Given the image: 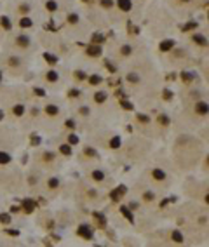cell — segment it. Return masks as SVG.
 <instances>
[{
    "label": "cell",
    "mask_w": 209,
    "mask_h": 247,
    "mask_svg": "<svg viewBox=\"0 0 209 247\" xmlns=\"http://www.w3.org/2000/svg\"><path fill=\"white\" fill-rule=\"evenodd\" d=\"M2 68L5 71H11V73H21L23 70L26 68V61L23 54L18 52H5L4 61H2Z\"/></svg>",
    "instance_id": "obj_1"
},
{
    "label": "cell",
    "mask_w": 209,
    "mask_h": 247,
    "mask_svg": "<svg viewBox=\"0 0 209 247\" xmlns=\"http://www.w3.org/2000/svg\"><path fill=\"white\" fill-rule=\"evenodd\" d=\"M12 45H14V51H12V52L23 54V52H26V51H30V49H31V45H33V38H31L28 33H25V31H19L18 35L12 37ZM23 56H25V54H23Z\"/></svg>",
    "instance_id": "obj_2"
},
{
    "label": "cell",
    "mask_w": 209,
    "mask_h": 247,
    "mask_svg": "<svg viewBox=\"0 0 209 247\" xmlns=\"http://www.w3.org/2000/svg\"><path fill=\"white\" fill-rule=\"evenodd\" d=\"M148 178H150V181H152V183L161 184V186H162V184H167V181H169V174L162 167H159V165L150 169Z\"/></svg>",
    "instance_id": "obj_3"
},
{
    "label": "cell",
    "mask_w": 209,
    "mask_h": 247,
    "mask_svg": "<svg viewBox=\"0 0 209 247\" xmlns=\"http://www.w3.org/2000/svg\"><path fill=\"white\" fill-rule=\"evenodd\" d=\"M136 52V47L133 42H124V44L119 45V49H117V54H119V58H122V59H129V58H133V54Z\"/></svg>",
    "instance_id": "obj_4"
},
{
    "label": "cell",
    "mask_w": 209,
    "mask_h": 247,
    "mask_svg": "<svg viewBox=\"0 0 209 247\" xmlns=\"http://www.w3.org/2000/svg\"><path fill=\"white\" fill-rule=\"evenodd\" d=\"M16 12H18V18H31V12H33V5L28 0H21L18 5H16Z\"/></svg>",
    "instance_id": "obj_5"
},
{
    "label": "cell",
    "mask_w": 209,
    "mask_h": 247,
    "mask_svg": "<svg viewBox=\"0 0 209 247\" xmlns=\"http://www.w3.org/2000/svg\"><path fill=\"white\" fill-rule=\"evenodd\" d=\"M44 79H45V82H47V84H58L61 80V75H59V71H58V70L49 68V70L44 73Z\"/></svg>",
    "instance_id": "obj_6"
},
{
    "label": "cell",
    "mask_w": 209,
    "mask_h": 247,
    "mask_svg": "<svg viewBox=\"0 0 209 247\" xmlns=\"http://www.w3.org/2000/svg\"><path fill=\"white\" fill-rule=\"evenodd\" d=\"M89 179L94 181V183H104L106 172H104L103 169H93V171L89 172Z\"/></svg>",
    "instance_id": "obj_7"
},
{
    "label": "cell",
    "mask_w": 209,
    "mask_h": 247,
    "mask_svg": "<svg viewBox=\"0 0 209 247\" xmlns=\"http://www.w3.org/2000/svg\"><path fill=\"white\" fill-rule=\"evenodd\" d=\"M174 7H179V9H192L199 4V0H169Z\"/></svg>",
    "instance_id": "obj_8"
},
{
    "label": "cell",
    "mask_w": 209,
    "mask_h": 247,
    "mask_svg": "<svg viewBox=\"0 0 209 247\" xmlns=\"http://www.w3.org/2000/svg\"><path fill=\"white\" fill-rule=\"evenodd\" d=\"M44 113L47 117H58L61 113V108H59V105H56V103H47V105L44 106Z\"/></svg>",
    "instance_id": "obj_9"
},
{
    "label": "cell",
    "mask_w": 209,
    "mask_h": 247,
    "mask_svg": "<svg viewBox=\"0 0 209 247\" xmlns=\"http://www.w3.org/2000/svg\"><path fill=\"white\" fill-rule=\"evenodd\" d=\"M115 9H119V12H129L133 9V0H117Z\"/></svg>",
    "instance_id": "obj_10"
},
{
    "label": "cell",
    "mask_w": 209,
    "mask_h": 247,
    "mask_svg": "<svg viewBox=\"0 0 209 247\" xmlns=\"http://www.w3.org/2000/svg\"><path fill=\"white\" fill-rule=\"evenodd\" d=\"M192 42L194 44H197L199 47H207V37L206 35H202V33H194L192 35Z\"/></svg>",
    "instance_id": "obj_11"
},
{
    "label": "cell",
    "mask_w": 209,
    "mask_h": 247,
    "mask_svg": "<svg viewBox=\"0 0 209 247\" xmlns=\"http://www.w3.org/2000/svg\"><path fill=\"white\" fill-rule=\"evenodd\" d=\"M0 28L4 31H11L12 28V19L9 18V16H0Z\"/></svg>",
    "instance_id": "obj_12"
},
{
    "label": "cell",
    "mask_w": 209,
    "mask_h": 247,
    "mask_svg": "<svg viewBox=\"0 0 209 247\" xmlns=\"http://www.w3.org/2000/svg\"><path fill=\"white\" fill-rule=\"evenodd\" d=\"M11 112H12V115H14V117H23L26 113V106L23 105V103H16V105H12Z\"/></svg>",
    "instance_id": "obj_13"
},
{
    "label": "cell",
    "mask_w": 209,
    "mask_h": 247,
    "mask_svg": "<svg viewBox=\"0 0 209 247\" xmlns=\"http://www.w3.org/2000/svg\"><path fill=\"white\" fill-rule=\"evenodd\" d=\"M59 184H61L59 178H49L47 183H45V186H47V190L54 191V190H58V188H59Z\"/></svg>",
    "instance_id": "obj_14"
},
{
    "label": "cell",
    "mask_w": 209,
    "mask_h": 247,
    "mask_svg": "<svg viewBox=\"0 0 209 247\" xmlns=\"http://www.w3.org/2000/svg\"><path fill=\"white\" fill-rule=\"evenodd\" d=\"M115 2L117 0H98V4H99V7L103 11H112L115 7Z\"/></svg>",
    "instance_id": "obj_15"
},
{
    "label": "cell",
    "mask_w": 209,
    "mask_h": 247,
    "mask_svg": "<svg viewBox=\"0 0 209 247\" xmlns=\"http://www.w3.org/2000/svg\"><path fill=\"white\" fill-rule=\"evenodd\" d=\"M54 160H56V153L54 151H44L42 153V162L44 164H52Z\"/></svg>",
    "instance_id": "obj_16"
},
{
    "label": "cell",
    "mask_w": 209,
    "mask_h": 247,
    "mask_svg": "<svg viewBox=\"0 0 209 247\" xmlns=\"http://www.w3.org/2000/svg\"><path fill=\"white\" fill-rule=\"evenodd\" d=\"M174 45H176V44H174V40L167 38V40H164V42L161 44V51H162V52H167V51H171V49L174 47Z\"/></svg>",
    "instance_id": "obj_17"
},
{
    "label": "cell",
    "mask_w": 209,
    "mask_h": 247,
    "mask_svg": "<svg viewBox=\"0 0 209 247\" xmlns=\"http://www.w3.org/2000/svg\"><path fill=\"white\" fill-rule=\"evenodd\" d=\"M157 122L161 124V125H164V127H167L169 124H171V118H169L166 113H161V115L157 117Z\"/></svg>",
    "instance_id": "obj_18"
},
{
    "label": "cell",
    "mask_w": 209,
    "mask_h": 247,
    "mask_svg": "<svg viewBox=\"0 0 209 247\" xmlns=\"http://www.w3.org/2000/svg\"><path fill=\"white\" fill-rule=\"evenodd\" d=\"M106 97H108V96H106V92H103V91H98V92L94 94V101L101 105V103L106 101Z\"/></svg>",
    "instance_id": "obj_19"
},
{
    "label": "cell",
    "mask_w": 209,
    "mask_h": 247,
    "mask_svg": "<svg viewBox=\"0 0 209 247\" xmlns=\"http://www.w3.org/2000/svg\"><path fill=\"white\" fill-rule=\"evenodd\" d=\"M87 54H89V56H94V58L99 56V54H101V47H99V45H91V47L87 49Z\"/></svg>",
    "instance_id": "obj_20"
},
{
    "label": "cell",
    "mask_w": 209,
    "mask_h": 247,
    "mask_svg": "<svg viewBox=\"0 0 209 247\" xmlns=\"http://www.w3.org/2000/svg\"><path fill=\"white\" fill-rule=\"evenodd\" d=\"M11 162V155L7 151H0V165H7Z\"/></svg>",
    "instance_id": "obj_21"
},
{
    "label": "cell",
    "mask_w": 209,
    "mask_h": 247,
    "mask_svg": "<svg viewBox=\"0 0 209 247\" xmlns=\"http://www.w3.org/2000/svg\"><path fill=\"white\" fill-rule=\"evenodd\" d=\"M87 80H89V84H91V85H99V84L103 82V79H101L99 75H91Z\"/></svg>",
    "instance_id": "obj_22"
},
{
    "label": "cell",
    "mask_w": 209,
    "mask_h": 247,
    "mask_svg": "<svg viewBox=\"0 0 209 247\" xmlns=\"http://www.w3.org/2000/svg\"><path fill=\"white\" fill-rule=\"evenodd\" d=\"M59 153H63V155H71L70 145H61V146H59Z\"/></svg>",
    "instance_id": "obj_23"
},
{
    "label": "cell",
    "mask_w": 209,
    "mask_h": 247,
    "mask_svg": "<svg viewBox=\"0 0 209 247\" xmlns=\"http://www.w3.org/2000/svg\"><path fill=\"white\" fill-rule=\"evenodd\" d=\"M84 153L87 155V157H96V150H94V148H91V146H86V148H84Z\"/></svg>",
    "instance_id": "obj_24"
},
{
    "label": "cell",
    "mask_w": 209,
    "mask_h": 247,
    "mask_svg": "<svg viewBox=\"0 0 209 247\" xmlns=\"http://www.w3.org/2000/svg\"><path fill=\"white\" fill-rule=\"evenodd\" d=\"M138 122H141V124H148V122H150V117H148V115H145V113H139V115H138Z\"/></svg>",
    "instance_id": "obj_25"
},
{
    "label": "cell",
    "mask_w": 209,
    "mask_h": 247,
    "mask_svg": "<svg viewBox=\"0 0 209 247\" xmlns=\"http://www.w3.org/2000/svg\"><path fill=\"white\" fill-rule=\"evenodd\" d=\"M68 143H70V145H77V143H78V136L77 134H70V136H68Z\"/></svg>",
    "instance_id": "obj_26"
},
{
    "label": "cell",
    "mask_w": 209,
    "mask_h": 247,
    "mask_svg": "<svg viewBox=\"0 0 209 247\" xmlns=\"http://www.w3.org/2000/svg\"><path fill=\"white\" fill-rule=\"evenodd\" d=\"M33 92L37 94L38 97H44V96H45V91H44V89H40V87H35V89H33Z\"/></svg>",
    "instance_id": "obj_27"
},
{
    "label": "cell",
    "mask_w": 209,
    "mask_h": 247,
    "mask_svg": "<svg viewBox=\"0 0 209 247\" xmlns=\"http://www.w3.org/2000/svg\"><path fill=\"white\" fill-rule=\"evenodd\" d=\"M75 79L84 80V79H86V73H84V71H80V70H78V71H75Z\"/></svg>",
    "instance_id": "obj_28"
},
{
    "label": "cell",
    "mask_w": 209,
    "mask_h": 247,
    "mask_svg": "<svg viewBox=\"0 0 209 247\" xmlns=\"http://www.w3.org/2000/svg\"><path fill=\"white\" fill-rule=\"evenodd\" d=\"M77 96H78V91L77 89H71L70 91V97H77Z\"/></svg>",
    "instance_id": "obj_29"
},
{
    "label": "cell",
    "mask_w": 209,
    "mask_h": 247,
    "mask_svg": "<svg viewBox=\"0 0 209 247\" xmlns=\"http://www.w3.org/2000/svg\"><path fill=\"white\" fill-rule=\"evenodd\" d=\"M122 106H124L126 110H133V105H131V103H126V101H124V103H122Z\"/></svg>",
    "instance_id": "obj_30"
},
{
    "label": "cell",
    "mask_w": 209,
    "mask_h": 247,
    "mask_svg": "<svg viewBox=\"0 0 209 247\" xmlns=\"http://www.w3.org/2000/svg\"><path fill=\"white\" fill-rule=\"evenodd\" d=\"M0 219H2V223H9V216H5V214H4V216H0Z\"/></svg>",
    "instance_id": "obj_31"
},
{
    "label": "cell",
    "mask_w": 209,
    "mask_h": 247,
    "mask_svg": "<svg viewBox=\"0 0 209 247\" xmlns=\"http://www.w3.org/2000/svg\"><path fill=\"white\" fill-rule=\"evenodd\" d=\"M2 117H4V112H2V110H0V120H2Z\"/></svg>",
    "instance_id": "obj_32"
},
{
    "label": "cell",
    "mask_w": 209,
    "mask_h": 247,
    "mask_svg": "<svg viewBox=\"0 0 209 247\" xmlns=\"http://www.w3.org/2000/svg\"><path fill=\"white\" fill-rule=\"evenodd\" d=\"M153 247H166V245H153Z\"/></svg>",
    "instance_id": "obj_33"
}]
</instances>
